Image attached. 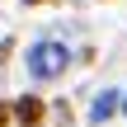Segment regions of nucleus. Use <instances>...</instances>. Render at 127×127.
Segmentation results:
<instances>
[{"label": "nucleus", "mask_w": 127, "mask_h": 127, "mask_svg": "<svg viewBox=\"0 0 127 127\" xmlns=\"http://www.w3.org/2000/svg\"><path fill=\"white\" fill-rule=\"evenodd\" d=\"M24 66H28L33 80H57V75L71 66V52H66L61 42H33L28 57H24Z\"/></svg>", "instance_id": "nucleus-1"}, {"label": "nucleus", "mask_w": 127, "mask_h": 127, "mask_svg": "<svg viewBox=\"0 0 127 127\" xmlns=\"http://www.w3.org/2000/svg\"><path fill=\"white\" fill-rule=\"evenodd\" d=\"M14 118L24 127H38V118H42V99H33V94H24L19 104H14Z\"/></svg>", "instance_id": "nucleus-2"}, {"label": "nucleus", "mask_w": 127, "mask_h": 127, "mask_svg": "<svg viewBox=\"0 0 127 127\" xmlns=\"http://www.w3.org/2000/svg\"><path fill=\"white\" fill-rule=\"evenodd\" d=\"M113 113H118V94H113V90H104V94L94 99V108H90V123H108Z\"/></svg>", "instance_id": "nucleus-3"}, {"label": "nucleus", "mask_w": 127, "mask_h": 127, "mask_svg": "<svg viewBox=\"0 0 127 127\" xmlns=\"http://www.w3.org/2000/svg\"><path fill=\"white\" fill-rule=\"evenodd\" d=\"M5 123H9V108H5V104H0V127H5Z\"/></svg>", "instance_id": "nucleus-4"}, {"label": "nucleus", "mask_w": 127, "mask_h": 127, "mask_svg": "<svg viewBox=\"0 0 127 127\" xmlns=\"http://www.w3.org/2000/svg\"><path fill=\"white\" fill-rule=\"evenodd\" d=\"M118 113H127V94H118Z\"/></svg>", "instance_id": "nucleus-5"}, {"label": "nucleus", "mask_w": 127, "mask_h": 127, "mask_svg": "<svg viewBox=\"0 0 127 127\" xmlns=\"http://www.w3.org/2000/svg\"><path fill=\"white\" fill-rule=\"evenodd\" d=\"M24 5H42V0H24Z\"/></svg>", "instance_id": "nucleus-6"}]
</instances>
